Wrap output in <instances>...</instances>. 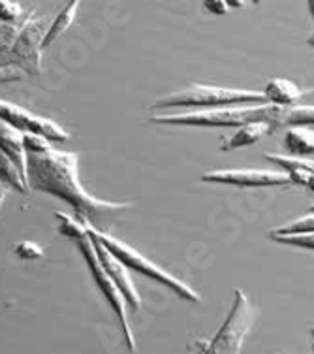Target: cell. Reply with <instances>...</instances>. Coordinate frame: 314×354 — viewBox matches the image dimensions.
Masks as SVG:
<instances>
[{
  "mask_svg": "<svg viewBox=\"0 0 314 354\" xmlns=\"http://www.w3.org/2000/svg\"><path fill=\"white\" fill-rule=\"evenodd\" d=\"M27 151L28 189L46 192L72 205L75 218L87 228H104L119 213L132 207L130 202H108L92 196L83 189L77 171V155L55 149L49 140L35 134H23Z\"/></svg>",
  "mask_w": 314,
  "mask_h": 354,
  "instance_id": "obj_1",
  "label": "cell"
},
{
  "mask_svg": "<svg viewBox=\"0 0 314 354\" xmlns=\"http://www.w3.org/2000/svg\"><path fill=\"white\" fill-rule=\"evenodd\" d=\"M55 217L57 221H59V230H61L62 236L74 239L75 243H77V247H79L83 259H85L87 266H89L90 273H92V279H95V283L98 285V288H100V292L104 294V298L110 301V306L113 307V311H115L130 354H134L136 353V339H134V330L130 326L128 306H126V301H124L123 294L119 292L117 285L111 281L110 275H108V272L104 270L102 262H100L98 254H96L92 238H90L89 232H87V226H83L77 218L68 217L66 213L55 212Z\"/></svg>",
  "mask_w": 314,
  "mask_h": 354,
  "instance_id": "obj_2",
  "label": "cell"
},
{
  "mask_svg": "<svg viewBox=\"0 0 314 354\" xmlns=\"http://www.w3.org/2000/svg\"><path fill=\"white\" fill-rule=\"evenodd\" d=\"M280 109L273 104H246V106H230V108L194 109L181 113H162L150 115L153 123L181 124V127H243L254 121H271L279 127Z\"/></svg>",
  "mask_w": 314,
  "mask_h": 354,
  "instance_id": "obj_3",
  "label": "cell"
},
{
  "mask_svg": "<svg viewBox=\"0 0 314 354\" xmlns=\"http://www.w3.org/2000/svg\"><path fill=\"white\" fill-rule=\"evenodd\" d=\"M266 96L259 91L248 88L217 87L192 83L183 91L160 96L150 109H171V108H230V106H246V104H266Z\"/></svg>",
  "mask_w": 314,
  "mask_h": 354,
  "instance_id": "obj_4",
  "label": "cell"
},
{
  "mask_svg": "<svg viewBox=\"0 0 314 354\" xmlns=\"http://www.w3.org/2000/svg\"><path fill=\"white\" fill-rule=\"evenodd\" d=\"M87 230H89L90 236L98 239V241H100L117 260H121L128 270L141 273V275L149 277V279L158 281L160 285L168 286L170 290L179 294V296L185 298V300L196 301V304L202 300L199 294L196 292L194 288H190V286L186 285V283H183L179 277H175V275H171L170 272H166L164 268H160L158 264H155L153 260L144 257V254L139 251H136L134 247H130L128 243H124L123 239L115 238V236H111L108 232H98L95 230V228H87Z\"/></svg>",
  "mask_w": 314,
  "mask_h": 354,
  "instance_id": "obj_5",
  "label": "cell"
},
{
  "mask_svg": "<svg viewBox=\"0 0 314 354\" xmlns=\"http://www.w3.org/2000/svg\"><path fill=\"white\" fill-rule=\"evenodd\" d=\"M256 319V309L241 288H233V304L230 313L215 334L209 339L205 354H241L243 343Z\"/></svg>",
  "mask_w": 314,
  "mask_h": 354,
  "instance_id": "obj_6",
  "label": "cell"
},
{
  "mask_svg": "<svg viewBox=\"0 0 314 354\" xmlns=\"http://www.w3.org/2000/svg\"><path fill=\"white\" fill-rule=\"evenodd\" d=\"M46 32L48 30H46L43 19H36L30 15L28 19L23 21V27L15 38L12 51L8 55V68L21 66L28 74H40L41 53H43L41 44H43Z\"/></svg>",
  "mask_w": 314,
  "mask_h": 354,
  "instance_id": "obj_7",
  "label": "cell"
},
{
  "mask_svg": "<svg viewBox=\"0 0 314 354\" xmlns=\"http://www.w3.org/2000/svg\"><path fill=\"white\" fill-rule=\"evenodd\" d=\"M0 121L19 130L21 134H35V136L46 138L49 142H66L70 138L68 132L55 121L36 115L32 111L21 108L17 104L2 100V98H0Z\"/></svg>",
  "mask_w": 314,
  "mask_h": 354,
  "instance_id": "obj_8",
  "label": "cell"
},
{
  "mask_svg": "<svg viewBox=\"0 0 314 354\" xmlns=\"http://www.w3.org/2000/svg\"><path fill=\"white\" fill-rule=\"evenodd\" d=\"M205 183L232 185V187H282L292 185L284 170H215L202 176Z\"/></svg>",
  "mask_w": 314,
  "mask_h": 354,
  "instance_id": "obj_9",
  "label": "cell"
},
{
  "mask_svg": "<svg viewBox=\"0 0 314 354\" xmlns=\"http://www.w3.org/2000/svg\"><path fill=\"white\" fill-rule=\"evenodd\" d=\"M90 238H92V236H90ZM92 243H95L96 254H98V259L102 262L104 270L108 272L111 281L115 283L117 288H119V292L123 294L126 306L132 307L134 311H139V309H141V296H139V292L136 290V285H134V281L130 277L128 268H126L121 260H117L115 257L98 241V239L92 238Z\"/></svg>",
  "mask_w": 314,
  "mask_h": 354,
  "instance_id": "obj_10",
  "label": "cell"
},
{
  "mask_svg": "<svg viewBox=\"0 0 314 354\" xmlns=\"http://www.w3.org/2000/svg\"><path fill=\"white\" fill-rule=\"evenodd\" d=\"M305 95V91L295 85L292 80L284 77H273L264 88V96L269 104H273L277 108H294L300 106V100Z\"/></svg>",
  "mask_w": 314,
  "mask_h": 354,
  "instance_id": "obj_11",
  "label": "cell"
},
{
  "mask_svg": "<svg viewBox=\"0 0 314 354\" xmlns=\"http://www.w3.org/2000/svg\"><path fill=\"white\" fill-rule=\"evenodd\" d=\"M275 129H277V124L271 123V121H254V123L243 124L241 129L235 130L232 136L228 138V140L220 145V149L233 151L239 149V147L254 145V143H258L259 140H264L266 136H269Z\"/></svg>",
  "mask_w": 314,
  "mask_h": 354,
  "instance_id": "obj_12",
  "label": "cell"
},
{
  "mask_svg": "<svg viewBox=\"0 0 314 354\" xmlns=\"http://www.w3.org/2000/svg\"><path fill=\"white\" fill-rule=\"evenodd\" d=\"M0 153L17 164V168L27 176V151L23 143V134L4 121H0Z\"/></svg>",
  "mask_w": 314,
  "mask_h": 354,
  "instance_id": "obj_13",
  "label": "cell"
},
{
  "mask_svg": "<svg viewBox=\"0 0 314 354\" xmlns=\"http://www.w3.org/2000/svg\"><path fill=\"white\" fill-rule=\"evenodd\" d=\"M284 149L290 157L314 155V124H295L284 132Z\"/></svg>",
  "mask_w": 314,
  "mask_h": 354,
  "instance_id": "obj_14",
  "label": "cell"
},
{
  "mask_svg": "<svg viewBox=\"0 0 314 354\" xmlns=\"http://www.w3.org/2000/svg\"><path fill=\"white\" fill-rule=\"evenodd\" d=\"M77 6H79V2H77V0H72V2H68L66 6L62 8L61 14L57 15L55 19H53V23L49 25L48 32H46V38H43V44H41V49H48L51 44H55V41L68 30L70 25H72L75 19Z\"/></svg>",
  "mask_w": 314,
  "mask_h": 354,
  "instance_id": "obj_15",
  "label": "cell"
},
{
  "mask_svg": "<svg viewBox=\"0 0 314 354\" xmlns=\"http://www.w3.org/2000/svg\"><path fill=\"white\" fill-rule=\"evenodd\" d=\"M0 185L6 189H15L17 192L28 191V179L6 155L0 153Z\"/></svg>",
  "mask_w": 314,
  "mask_h": 354,
  "instance_id": "obj_16",
  "label": "cell"
},
{
  "mask_svg": "<svg viewBox=\"0 0 314 354\" xmlns=\"http://www.w3.org/2000/svg\"><path fill=\"white\" fill-rule=\"evenodd\" d=\"M279 124L295 127V124H314V106L300 104L294 108H282L279 115Z\"/></svg>",
  "mask_w": 314,
  "mask_h": 354,
  "instance_id": "obj_17",
  "label": "cell"
},
{
  "mask_svg": "<svg viewBox=\"0 0 314 354\" xmlns=\"http://www.w3.org/2000/svg\"><path fill=\"white\" fill-rule=\"evenodd\" d=\"M267 160L279 164L280 168L284 171H294L301 170L307 171V174H314V158L308 157H290V155H275V153H269L266 155Z\"/></svg>",
  "mask_w": 314,
  "mask_h": 354,
  "instance_id": "obj_18",
  "label": "cell"
},
{
  "mask_svg": "<svg viewBox=\"0 0 314 354\" xmlns=\"http://www.w3.org/2000/svg\"><path fill=\"white\" fill-rule=\"evenodd\" d=\"M23 21L15 23V25L0 23V66H2V68H6L8 55L12 51V46H14L15 38H17L21 27H23Z\"/></svg>",
  "mask_w": 314,
  "mask_h": 354,
  "instance_id": "obj_19",
  "label": "cell"
},
{
  "mask_svg": "<svg viewBox=\"0 0 314 354\" xmlns=\"http://www.w3.org/2000/svg\"><path fill=\"white\" fill-rule=\"evenodd\" d=\"M273 236H294V234H314V213L303 215L300 218H294L286 225L279 226L271 232Z\"/></svg>",
  "mask_w": 314,
  "mask_h": 354,
  "instance_id": "obj_20",
  "label": "cell"
},
{
  "mask_svg": "<svg viewBox=\"0 0 314 354\" xmlns=\"http://www.w3.org/2000/svg\"><path fill=\"white\" fill-rule=\"evenodd\" d=\"M269 238L277 241V243H282V245H292L314 251V234H294V236H273V234H269Z\"/></svg>",
  "mask_w": 314,
  "mask_h": 354,
  "instance_id": "obj_21",
  "label": "cell"
},
{
  "mask_svg": "<svg viewBox=\"0 0 314 354\" xmlns=\"http://www.w3.org/2000/svg\"><path fill=\"white\" fill-rule=\"evenodd\" d=\"M23 17V8L19 2H10V0H0V21L6 25H15Z\"/></svg>",
  "mask_w": 314,
  "mask_h": 354,
  "instance_id": "obj_22",
  "label": "cell"
},
{
  "mask_svg": "<svg viewBox=\"0 0 314 354\" xmlns=\"http://www.w3.org/2000/svg\"><path fill=\"white\" fill-rule=\"evenodd\" d=\"M15 254L23 260H36L43 257V251L40 245H36L35 241H21L19 245L15 247Z\"/></svg>",
  "mask_w": 314,
  "mask_h": 354,
  "instance_id": "obj_23",
  "label": "cell"
},
{
  "mask_svg": "<svg viewBox=\"0 0 314 354\" xmlns=\"http://www.w3.org/2000/svg\"><path fill=\"white\" fill-rule=\"evenodd\" d=\"M288 176H290V181L292 185H301V187H305L311 192H314V174H307V171H301V170H294V171H286Z\"/></svg>",
  "mask_w": 314,
  "mask_h": 354,
  "instance_id": "obj_24",
  "label": "cell"
},
{
  "mask_svg": "<svg viewBox=\"0 0 314 354\" xmlns=\"http://www.w3.org/2000/svg\"><path fill=\"white\" fill-rule=\"evenodd\" d=\"M205 10H209L211 14L217 15H224L228 12V2L226 0H207L204 2Z\"/></svg>",
  "mask_w": 314,
  "mask_h": 354,
  "instance_id": "obj_25",
  "label": "cell"
},
{
  "mask_svg": "<svg viewBox=\"0 0 314 354\" xmlns=\"http://www.w3.org/2000/svg\"><path fill=\"white\" fill-rule=\"evenodd\" d=\"M207 345H209V339H205V337H198V339H194L186 348V354H205L207 351Z\"/></svg>",
  "mask_w": 314,
  "mask_h": 354,
  "instance_id": "obj_26",
  "label": "cell"
},
{
  "mask_svg": "<svg viewBox=\"0 0 314 354\" xmlns=\"http://www.w3.org/2000/svg\"><path fill=\"white\" fill-rule=\"evenodd\" d=\"M21 80V74L15 68H0V83L6 82H17Z\"/></svg>",
  "mask_w": 314,
  "mask_h": 354,
  "instance_id": "obj_27",
  "label": "cell"
},
{
  "mask_svg": "<svg viewBox=\"0 0 314 354\" xmlns=\"http://www.w3.org/2000/svg\"><path fill=\"white\" fill-rule=\"evenodd\" d=\"M6 194H8V189H6V187H2V185H0V205H2V202H4Z\"/></svg>",
  "mask_w": 314,
  "mask_h": 354,
  "instance_id": "obj_28",
  "label": "cell"
},
{
  "mask_svg": "<svg viewBox=\"0 0 314 354\" xmlns=\"http://www.w3.org/2000/svg\"><path fill=\"white\" fill-rule=\"evenodd\" d=\"M308 334H311V351L314 353V326L308 330Z\"/></svg>",
  "mask_w": 314,
  "mask_h": 354,
  "instance_id": "obj_29",
  "label": "cell"
},
{
  "mask_svg": "<svg viewBox=\"0 0 314 354\" xmlns=\"http://www.w3.org/2000/svg\"><path fill=\"white\" fill-rule=\"evenodd\" d=\"M307 4H308V12H311V15H313V19H314V0H308Z\"/></svg>",
  "mask_w": 314,
  "mask_h": 354,
  "instance_id": "obj_30",
  "label": "cell"
},
{
  "mask_svg": "<svg viewBox=\"0 0 314 354\" xmlns=\"http://www.w3.org/2000/svg\"><path fill=\"white\" fill-rule=\"evenodd\" d=\"M307 44H308V46H311V48L314 49V32H313V35H311V36H308V38H307Z\"/></svg>",
  "mask_w": 314,
  "mask_h": 354,
  "instance_id": "obj_31",
  "label": "cell"
},
{
  "mask_svg": "<svg viewBox=\"0 0 314 354\" xmlns=\"http://www.w3.org/2000/svg\"><path fill=\"white\" fill-rule=\"evenodd\" d=\"M311 213H314V204L311 205Z\"/></svg>",
  "mask_w": 314,
  "mask_h": 354,
  "instance_id": "obj_32",
  "label": "cell"
},
{
  "mask_svg": "<svg viewBox=\"0 0 314 354\" xmlns=\"http://www.w3.org/2000/svg\"><path fill=\"white\" fill-rule=\"evenodd\" d=\"M0 68H2V66H0Z\"/></svg>",
  "mask_w": 314,
  "mask_h": 354,
  "instance_id": "obj_33",
  "label": "cell"
}]
</instances>
